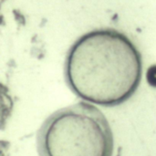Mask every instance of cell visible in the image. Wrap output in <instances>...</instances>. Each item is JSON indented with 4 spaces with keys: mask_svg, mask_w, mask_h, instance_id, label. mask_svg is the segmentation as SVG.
<instances>
[{
    "mask_svg": "<svg viewBox=\"0 0 156 156\" xmlns=\"http://www.w3.org/2000/svg\"><path fill=\"white\" fill-rule=\"evenodd\" d=\"M37 141L39 156H112L114 146L104 114L84 101L48 116Z\"/></svg>",
    "mask_w": 156,
    "mask_h": 156,
    "instance_id": "obj_2",
    "label": "cell"
},
{
    "mask_svg": "<svg viewBox=\"0 0 156 156\" xmlns=\"http://www.w3.org/2000/svg\"><path fill=\"white\" fill-rule=\"evenodd\" d=\"M65 80L80 98L116 106L137 90L143 72L142 56L124 34L111 28L80 37L68 51Z\"/></svg>",
    "mask_w": 156,
    "mask_h": 156,
    "instance_id": "obj_1",
    "label": "cell"
}]
</instances>
